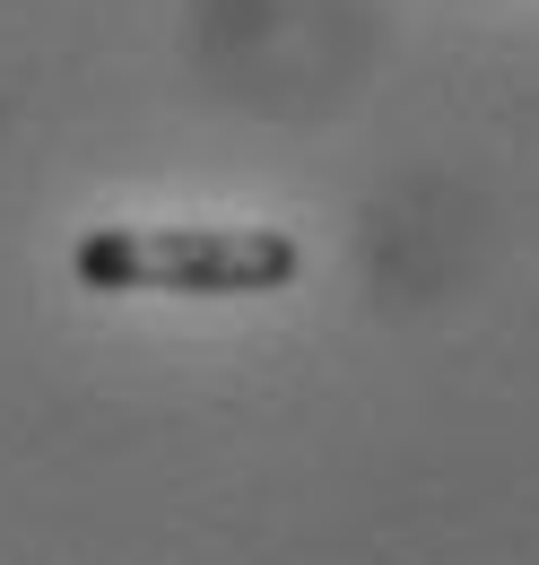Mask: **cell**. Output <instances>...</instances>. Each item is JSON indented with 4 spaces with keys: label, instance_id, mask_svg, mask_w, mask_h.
<instances>
[{
    "label": "cell",
    "instance_id": "cell-1",
    "mask_svg": "<svg viewBox=\"0 0 539 565\" xmlns=\"http://www.w3.org/2000/svg\"><path fill=\"white\" fill-rule=\"evenodd\" d=\"M305 270L278 226H105L78 244V287L105 296H270Z\"/></svg>",
    "mask_w": 539,
    "mask_h": 565
}]
</instances>
